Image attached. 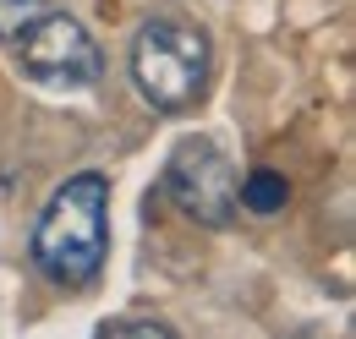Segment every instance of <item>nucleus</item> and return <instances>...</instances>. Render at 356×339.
Masks as SVG:
<instances>
[{"instance_id":"nucleus-1","label":"nucleus","mask_w":356,"mask_h":339,"mask_svg":"<svg viewBox=\"0 0 356 339\" xmlns=\"http://www.w3.org/2000/svg\"><path fill=\"white\" fill-rule=\"evenodd\" d=\"M104 257H110V181L88 170L49 192L44 213L33 224V263L49 285L88 290Z\"/></svg>"},{"instance_id":"nucleus-2","label":"nucleus","mask_w":356,"mask_h":339,"mask_svg":"<svg viewBox=\"0 0 356 339\" xmlns=\"http://www.w3.org/2000/svg\"><path fill=\"white\" fill-rule=\"evenodd\" d=\"M209 66H214V44L197 22L186 17H148L132 39V83L137 93L165 110L181 115L209 93Z\"/></svg>"},{"instance_id":"nucleus-3","label":"nucleus","mask_w":356,"mask_h":339,"mask_svg":"<svg viewBox=\"0 0 356 339\" xmlns=\"http://www.w3.org/2000/svg\"><path fill=\"white\" fill-rule=\"evenodd\" d=\"M11 49H17L22 77L39 83V88L83 93V88H99V77H104V49H99V39H93L77 17L55 11V6H49Z\"/></svg>"},{"instance_id":"nucleus-4","label":"nucleus","mask_w":356,"mask_h":339,"mask_svg":"<svg viewBox=\"0 0 356 339\" xmlns=\"http://www.w3.org/2000/svg\"><path fill=\"white\" fill-rule=\"evenodd\" d=\"M165 192L186 219L225 230L230 213H236V170L209 137H186L165 165Z\"/></svg>"},{"instance_id":"nucleus-5","label":"nucleus","mask_w":356,"mask_h":339,"mask_svg":"<svg viewBox=\"0 0 356 339\" xmlns=\"http://www.w3.org/2000/svg\"><path fill=\"white\" fill-rule=\"evenodd\" d=\"M236 203H241L247 213H258V219H268V213H280L285 203H291V186H285L280 170H252V175L241 181Z\"/></svg>"},{"instance_id":"nucleus-6","label":"nucleus","mask_w":356,"mask_h":339,"mask_svg":"<svg viewBox=\"0 0 356 339\" xmlns=\"http://www.w3.org/2000/svg\"><path fill=\"white\" fill-rule=\"evenodd\" d=\"M44 11H49V0H0V44H17Z\"/></svg>"},{"instance_id":"nucleus-7","label":"nucleus","mask_w":356,"mask_h":339,"mask_svg":"<svg viewBox=\"0 0 356 339\" xmlns=\"http://www.w3.org/2000/svg\"><path fill=\"white\" fill-rule=\"evenodd\" d=\"M99 339H176L165 323H148V317H121V323H104Z\"/></svg>"}]
</instances>
